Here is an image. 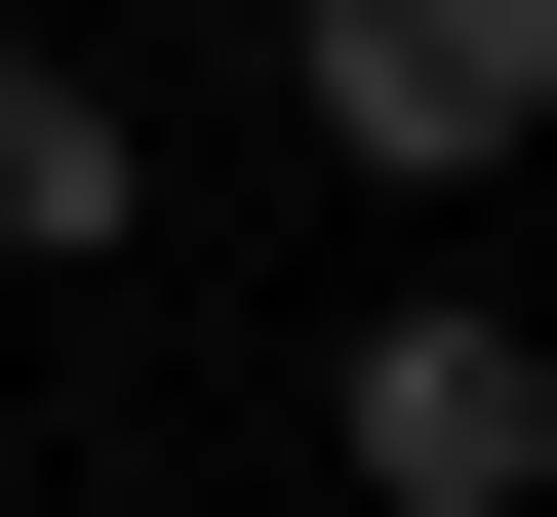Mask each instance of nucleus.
<instances>
[{
  "mask_svg": "<svg viewBox=\"0 0 557 517\" xmlns=\"http://www.w3.org/2000/svg\"><path fill=\"white\" fill-rule=\"evenodd\" d=\"M160 239V160H120V81L81 40H0V279H120Z\"/></svg>",
  "mask_w": 557,
  "mask_h": 517,
  "instance_id": "3",
  "label": "nucleus"
},
{
  "mask_svg": "<svg viewBox=\"0 0 557 517\" xmlns=\"http://www.w3.org/2000/svg\"><path fill=\"white\" fill-rule=\"evenodd\" d=\"M319 438H359V517H518V478H557V358H518V319H359Z\"/></svg>",
  "mask_w": 557,
  "mask_h": 517,
  "instance_id": "2",
  "label": "nucleus"
},
{
  "mask_svg": "<svg viewBox=\"0 0 557 517\" xmlns=\"http://www.w3.org/2000/svg\"><path fill=\"white\" fill-rule=\"evenodd\" d=\"M278 81H319V160H398V199H478L557 120V0H278Z\"/></svg>",
  "mask_w": 557,
  "mask_h": 517,
  "instance_id": "1",
  "label": "nucleus"
}]
</instances>
